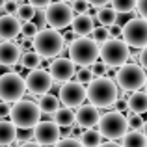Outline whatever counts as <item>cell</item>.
I'll use <instances>...</instances> for the list:
<instances>
[{
    "label": "cell",
    "mask_w": 147,
    "mask_h": 147,
    "mask_svg": "<svg viewBox=\"0 0 147 147\" xmlns=\"http://www.w3.org/2000/svg\"><path fill=\"white\" fill-rule=\"evenodd\" d=\"M86 90H88L90 102L99 106V108L112 106L119 99V90L115 88V84L110 78H104V76H99V78L91 80Z\"/></svg>",
    "instance_id": "1"
},
{
    "label": "cell",
    "mask_w": 147,
    "mask_h": 147,
    "mask_svg": "<svg viewBox=\"0 0 147 147\" xmlns=\"http://www.w3.org/2000/svg\"><path fill=\"white\" fill-rule=\"evenodd\" d=\"M63 36L58 32L56 28H43L37 32L34 37V50L39 54L41 58H54L63 50Z\"/></svg>",
    "instance_id": "2"
},
{
    "label": "cell",
    "mask_w": 147,
    "mask_h": 147,
    "mask_svg": "<svg viewBox=\"0 0 147 147\" xmlns=\"http://www.w3.org/2000/svg\"><path fill=\"white\" fill-rule=\"evenodd\" d=\"M9 117L17 125V129H32L39 123L41 108L32 99H21L11 106Z\"/></svg>",
    "instance_id": "3"
},
{
    "label": "cell",
    "mask_w": 147,
    "mask_h": 147,
    "mask_svg": "<svg viewBox=\"0 0 147 147\" xmlns=\"http://www.w3.org/2000/svg\"><path fill=\"white\" fill-rule=\"evenodd\" d=\"M99 45L86 36H80L69 45V58L80 67H88L99 60Z\"/></svg>",
    "instance_id": "4"
},
{
    "label": "cell",
    "mask_w": 147,
    "mask_h": 147,
    "mask_svg": "<svg viewBox=\"0 0 147 147\" xmlns=\"http://www.w3.org/2000/svg\"><path fill=\"white\" fill-rule=\"evenodd\" d=\"M99 56L108 67H121L130 58V50H129V45L125 43V39L112 37V39H106L100 45Z\"/></svg>",
    "instance_id": "5"
},
{
    "label": "cell",
    "mask_w": 147,
    "mask_h": 147,
    "mask_svg": "<svg viewBox=\"0 0 147 147\" xmlns=\"http://www.w3.org/2000/svg\"><path fill=\"white\" fill-rule=\"evenodd\" d=\"M99 130L104 138L108 140H117V138H123L125 132L129 130V121H127V115L123 112L112 110L108 114L100 115L99 121Z\"/></svg>",
    "instance_id": "6"
},
{
    "label": "cell",
    "mask_w": 147,
    "mask_h": 147,
    "mask_svg": "<svg viewBox=\"0 0 147 147\" xmlns=\"http://www.w3.org/2000/svg\"><path fill=\"white\" fill-rule=\"evenodd\" d=\"M26 93V82L19 73L0 75V99L7 102H17Z\"/></svg>",
    "instance_id": "7"
},
{
    "label": "cell",
    "mask_w": 147,
    "mask_h": 147,
    "mask_svg": "<svg viewBox=\"0 0 147 147\" xmlns=\"http://www.w3.org/2000/svg\"><path fill=\"white\" fill-rule=\"evenodd\" d=\"M73 19H75V11L69 6L65 0H60V2H50L47 6V11H45V21L49 22V26L56 30H63L67 28L69 24H73Z\"/></svg>",
    "instance_id": "8"
},
{
    "label": "cell",
    "mask_w": 147,
    "mask_h": 147,
    "mask_svg": "<svg viewBox=\"0 0 147 147\" xmlns=\"http://www.w3.org/2000/svg\"><path fill=\"white\" fill-rule=\"evenodd\" d=\"M115 78H117V84L127 91H136L140 90L142 86H145V71L144 67L136 63H125L119 67V71L115 73Z\"/></svg>",
    "instance_id": "9"
},
{
    "label": "cell",
    "mask_w": 147,
    "mask_h": 147,
    "mask_svg": "<svg viewBox=\"0 0 147 147\" xmlns=\"http://www.w3.org/2000/svg\"><path fill=\"white\" fill-rule=\"evenodd\" d=\"M123 39L129 47L144 49L147 45V19L132 17L123 26Z\"/></svg>",
    "instance_id": "10"
},
{
    "label": "cell",
    "mask_w": 147,
    "mask_h": 147,
    "mask_svg": "<svg viewBox=\"0 0 147 147\" xmlns=\"http://www.w3.org/2000/svg\"><path fill=\"white\" fill-rule=\"evenodd\" d=\"M26 82V90L30 91V93L34 95H45L50 91V88H52V76H50V73H47L45 69H32V71L26 75L24 78Z\"/></svg>",
    "instance_id": "11"
},
{
    "label": "cell",
    "mask_w": 147,
    "mask_h": 147,
    "mask_svg": "<svg viewBox=\"0 0 147 147\" xmlns=\"http://www.w3.org/2000/svg\"><path fill=\"white\" fill-rule=\"evenodd\" d=\"M88 97V90L84 88V84L80 82H63V86L60 88V100L65 104V106L76 108L84 102V99Z\"/></svg>",
    "instance_id": "12"
},
{
    "label": "cell",
    "mask_w": 147,
    "mask_h": 147,
    "mask_svg": "<svg viewBox=\"0 0 147 147\" xmlns=\"http://www.w3.org/2000/svg\"><path fill=\"white\" fill-rule=\"evenodd\" d=\"M60 125L56 121H39L34 127V138L41 145H56L60 142Z\"/></svg>",
    "instance_id": "13"
},
{
    "label": "cell",
    "mask_w": 147,
    "mask_h": 147,
    "mask_svg": "<svg viewBox=\"0 0 147 147\" xmlns=\"http://www.w3.org/2000/svg\"><path fill=\"white\" fill-rule=\"evenodd\" d=\"M49 73H50L54 82H58V84L69 82L76 73L75 71V61H73L71 58H56V60L50 63Z\"/></svg>",
    "instance_id": "14"
},
{
    "label": "cell",
    "mask_w": 147,
    "mask_h": 147,
    "mask_svg": "<svg viewBox=\"0 0 147 147\" xmlns=\"http://www.w3.org/2000/svg\"><path fill=\"white\" fill-rule=\"evenodd\" d=\"M100 121V114H99V106L95 104H80L78 112H76V123L82 129H93L95 125H99Z\"/></svg>",
    "instance_id": "15"
},
{
    "label": "cell",
    "mask_w": 147,
    "mask_h": 147,
    "mask_svg": "<svg viewBox=\"0 0 147 147\" xmlns=\"http://www.w3.org/2000/svg\"><path fill=\"white\" fill-rule=\"evenodd\" d=\"M21 47L11 43V39H2L0 41V65H15L21 61Z\"/></svg>",
    "instance_id": "16"
},
{
    "label": "cell",
    "mask_w": 147,
    "mask_h": 147,
    "mask_svg": "<svg viewBox=\"0 0 147 147\" xmlns=\"http://www.w3.org/2000/svg\"><path fill=\"white\" fill-rule=\"evenodd\" d=\"M21 21L17 15H2L0 17V39H13L21 34Z\"/></svg>",
    "instance_id": "17"
},
{
    "label": "cell",
    "mask_w": 147,
    "mask_h": 147,
    "mask_svg": "<svg viewBox=\"0 0 147 147\" xmlns=\"http://www.w3.org/2000/svg\"><path fill=\"white\" fill-rule=\"evenodd\" d=\"M93 28H95L93 19L88 13H78L73 19V30H75L78 36H88V34L93 32Z\"/></svg>",
    "instance_id": "18"
},
{
    "label": "cell",
    "mask_w": 147,
    "mask_h": 147,
    "mask_svg": "<svg viewBox=\"0 0 147 147\" xmlns=\"http://www.w3.org/2000/svg\"><path fill=\"white\" fill-rule=\"evenodd\" d=\"M17 125L13 121H0V145L6 147L11 145L15 140H17Z\"/></svg>",
    "instance_id": "19"
},
{
    "label": "cell",
    "mask_w": 147,
    "mask_h": 147,
    "mask_svg": "<svg viewBox=\"0 0 147 147\" xmlns=\"http://www.w3.org/2000/svg\"><path fill=\"white\" fill-rule=\"evenodd\" d=\"M129 110L132 114H145L147 112V91L136 90L132 95L129 97Z\"/></svg>",
    "instance_id": "20"
},
{
    "label": "cell",
    "mask_w": 147,
    "mask_h": 147,
    "mask_svg": "<svg viewBox=\"0 0 147 147\" xmlns=\"http://www.w3.org/2000/svg\"><path fill=\"white\" fill-rule=\"evenodd\" d=\"M123 147H147V136L144 130H127L123 136Z\"/></svg>",
    "instance_id": "21"
},
{
    "label": "cell",
    "mask_w": 147,
    "mask_h": 147,
    "mask_svg": "<svg viewBox=\"0 0 147 147\" xmlns=\"http://www.w3.org/2000/svg\"><path fill=\"white\" fill-rule=\"evenodd\" d=\"M54 121H56L60 127H73V123L76 121V114L73 112L71 106L58 108V110L54 112Z\"/></svg>",
    "instance_id": "22"
},
{
    "label": "cell",
    "mask_w": 147,
    "mask_h": 147,
    "mask_svg": "<svg viewBox=\"0 0 147 147\" xmlns=\"http://www.w3.org/2000/svg\"><path fill=\"white\" fill-rule=\"evenodd\" d=\"M37 104H39V108H41V114H54V112L60 108V97L45 93V95H41V99L37 100Z\"/></svg>",
    "instance_id": "23"
},
{
    "label": "cell",
    "mask_w": 147,
    "mask_h": 147,
    "mask_svg": "<svg viewBox=\"0 0 147 147\" xmlns=\"http://www.w3.org/2000/svg\"><path fill=\"white\" fill-rule=\"evenodd\" d=\"M102 134L100 130H95V129H86L82 134H80V142H82L84 147H99L102 144Z\"/></svg>",
    "instance_id": "24"
},
{
    "label": "cell",
    "mask_w": 147,
    "mask_h": 147,
    "mask_svg": "<svg viewBox=\"0 0 147 147\" xmlns=\"http://www.w3.org/2000/svg\"><path fill=\"white\" fill-rule=\"evenodd\" d=\"M21 65L24 69H37L41 65V56L36 52V50H26V52H22L21 56Z\"/></svg>",
    "instance_id": "25"
},
{
    "label": "cell",
    "mask_w": 147,
    "mask_h": 147,
    "mask_svg": "<svg viewBox=\"0 0 147 147\" xmlns=\"http://www.w3.org/2000/svg\"><path fill=\"white\" fill-rule=\"evenodd\" d=\"M115 17H117V11L114 9V7H99V11H97V19H99V22L100 24H104V26H112V24H115Z\"/></svg>",
    "instance_id": "26"
},
{
    "label": "cell",
    "mask_w": 147,
    "mask_h": 147,
    "mask_svg": "<svg viewBox=\"0 0 147 147\" xmlns=\"http://www.w3.org/2000/svg\"><path fill=\"white\" fill-rule=\"evenodd\" d=\"M17 17H19V21H22V22L34 21V17H36V7H34L30 2L21 4V6H19V9H17Z\"/></svg>",
    "instance_id": "27"
},
{
    "label": "cell",
    "mask_w": 147,
    "mask_h": 147,
    "mask_svg": "<svg viewBox=\"0 0 147 147\" xmlns=\"http://www.w3.org/2000/svg\"><path fill=\"white\" fill-rule=\"evenodd\" d=\"M112 7H114L117 13H123V11H132L136 7L138 0H110Z\"/></svg>",
    "instance_id": "28"
},
{
    "label": "cell",
    "mask_w": 147,
    "mask_h": 147,
    "mask_svg": "<svg viewBox=\"0 0 147 147\" xmlns=\"http://www.w3.org/2000/svg\"><path fill=\"white\" fill-rule=\"evenodd\" d=\"M37 24L34 21H26V22H22V26H21V36L22 37H26V39H32L34 41V37L37 36Z\"/></svg>",
    "instance_id": "29"
},
{
    "label": "cell",
    "mask_w": 147,
    "mask_h": 147,
    "mask_svg": "<svg viewBox=\"0 0 147 147\" xmlns=\"http://www.w3.org/2000/svg\"><path fill=\"white\" fill-rule=\"evenodd\" d=\"M91 39H93L95 43H104L106 39H110V32H108V26L100 24L99 28H93V32H91Z\"/></svg>",
    "instance_id": "30"
},
{
    "label": "cell",
    "mask_w": 147,
    "mask_h": 147,
    "mask_svg": "<svg viewBox=\"0 0 147 147\" xmlns=\"http://www.w3.org/2000/svg\"><path fill=\"white\" fill-rule=\"evenodd\" d=\"M127 121H129V129L130 130H142L144 129V117L142 114H129L127 115Z\"/></svg>",
    "instance_id": "31"
},
{
    "label": "cell",
    "mask_w": 147,
    "mask_h": 147,
    "mask_svg": "<svg viewBox=\"0 0 147 147\" xmlns=\"http://www.w3.org/2000/svg\"><path fill=\"white\" fill-rule=\"evenodd\" d=\"M75 75H76V82H80V84H90L91 80H93V76H95L93 73H91V69H88V67L78 69Z\"/></svg>",
    "instance_id": "32"
},
{
    "label": "cell",
    "mask_w": 147,
    "mask_h": 147,
    "mask_svg": "<svg viewBox=\"0 0 147 147\" xmlns=\"http://www.w3.org/2000/svg\"><path fill=\"white\" fill-rule=\"evenodd\" d=\"M91 73L97 75V76H102V75H106V73H108V65L104 63L102 60H95L93 63H91Z\"/></svg>",
    "instance_id": "33"
},
{
    "label": "cell",
    "mask_w": 147,
    "mask_h": 147,
    "mask_svg": "<svg viewBox=\"0 0 147 147\" xmlns=\"http://www.w3.org/2000/svg\"><path fill=\"white\" fill-rule=\"evenodd\" d=\"M54 147H84L82 142L76 140V138H61Z\"/></svg>",
    "instance_id": "34"
},
{
    "label": "cell",
    "mask_w": 147,
    "mask_h": 147,
    "mask_svg": "<svg viewBox=\"0 0 147 147\" xmlns=\"http://www.w3.org/2000/svg\"><path fill=\"white\" fill-rule=\"evenodd\" d=\"M88 7H90V2H88V0H73V11H75L76 15L86 13Z\"/></svg>",
    "instance_id": "35"
},
{
    "label": "cell",
    "mask_w": 147,
    "mask_h": 147,
    "mask_svg": "<svg viewBox=\"0 0 147 147\" xmlns=\"http://www.w3.org/2000/svg\"><path fill=\"white\" fill-rule=\"evenodd\" d=\"M19 6L21 4L17 2V0H6V4H4V13H7V15H17V9H19Z\"/></svg>",
    "instance_id": "36"
},
{
    "label": "cell",
    "mask_w": 147,
    "mask_h": 147,
    "mask_svg": "<svg viewBox=\"0 0 147 147\" xmlns=\"http://www.w3.org/2000/svg\"><path fill=\"white\" fill-rule=\"evenodd\" d=\"M34 136L32 129H19L17 130V142H30Z\"/></svg>",
    "instance_id": "37"
},
{
    "label": "cell",
    "mask_w": 147,
    "mask_h": 147,
    "mask_svg": "<svg viewBox=\"0 0 147 147\" xmlns=\"http://www.w3.org/2000/svg\"><path fill=\"white\" fill-rule=\"evenodd\" d=\"M130 19H132V13H130V11H123V13H117V17H115V24L117 26H125L127 22L130 21Z\"/></svg>",
    "instance_id": "38"
},
{
    "label": "cell",
    "mask_w": 147,
    "mask_h": 147,
    "mask_svg": "<svg viewBox=\"0 0 147 147\" xmlns=\"http://www.w3.org/2000/svg\"><path fill=\"white\" fill-rule=\"evenodd\" d=\"M11 114V106L7 100H2L0 99V117H9Z\"/></svg>",
    "instance_id": "39"
},
{
    "label": "cell",
    "mask_w": 147,
    "mask_h": 147,
    "mask_svg": "<svg viewBox=\"0 0 147 147\" xmlns=\"http://www.w3.org/2000/svg\"><path fill=\"white\" fill-rule=\"evenodd\" d=\"M136 9H138V13H140L144 19H147V0H138L136 2Z\"/></svg>",
    "instance_id": "40"
},
{
    "label": "cell",
    "mask_w": 147,
    "mask_h": 147,
    "mask_svg": "<svg viewBox=\"0 0 147 147\" xmlns=\"http://www.w3.org/2000/svg\"><path fill=\"white\" fill-rule=\"evenodd\" d=\"M108 32H110V37H121L123 36V28L117 24H112L108 26Z\"/></svg>",
    "instance_id": "41"
},
{
    "label": "cell",
    "mask_w": 147,
    "mask_h": 147,
    "mask_svg": "<svg viewBox=\"0 0 147 147\" xmlns=\"http://www.w3.org/2000/svg\"><path fill=\"white\" fill-rule=\"evenodd\" d=\"M61 36H63V41H65V43H69V45H71L73 41L76 39V36H78V34H76L75 30L71 28V30H67V32H65V34H61Z\"/></svg>",
    "instance_id": "42"
},
{
    "label": "cell",
    "mask_w": 147,
    "mask_h": 147,
    "mask_svg": "<svg viewBox=\"0 0 147 147\" xmlns=\"http://www.w3.org/2000/svg\"><path fill=\"white\" fill-rule=\"evenodd\" d=\"M115 110L117 112H123V114H125L127 110H129V102H127V100H115Z\"/></svg>",
    "instance_id": "43"
},
{
    "label": "cell",
    "mask_w": 147,
    "mask_h": 147,
    "mask_svg": "<svg viewBox=\"0 0 147 147\" xmlns=\"http://www.w3.org/2000/svg\"><path fill=\"white\" fill-rule=\"evenodd\" d=\"M30 4H32L34 7H47L50 4V0H28Z\"/></svg>",
    "instance_id": "44"
},
{
    "label": "cell",
    "mask_w": 147,
    "mask_h": 147,
    "mask_svg": "<svg viewBox=\"0 0 147 147\" xmlns=\"http://www.w3.org/2000/svg\"><path fill=\"white\" fill-rule=\"evenodd\" d=\"M140 61H142V67L147 69V45L142 49V52H140Z\"/></svg>",
    "instance_id": "45"
},
{
    "label": "cell",
    "mask_w": 147,
    "mask_h": 147,
    "mask_svg": "<svg viewBox=\"0 0 147 147\" xmlns=\"http://www.w3.org/2000/svg\"><path fill=\"white\" fill-rule=\"evenodd\" d=\"M90 2V6H95V7H104L110 0H88Z\"/></svg>",
    "instance_id": "46"
},
{
    "label": "cell",
    "mask_w": 147,
    "mask_h": 147,
    "mask_svg": "<svg viewBox=\"0 0 147 147\" xmlns=\"http://www.w3.org/2000/svg\"><path fill=\"white\" fill-rule=\"evenodd\" d=\"M13 73V65H0V75H7Z\"/></svg>",
    "instance_id": "47"
},
{
    "label": "cell",
    "mask_w": 147,
    "mask_h": 147,
    "mask_svg": "<svg viewBox=\"0 0 147 147\" xmlns=\"http://www.w3.org/2000/svg\"><path fill=\"white\" fill-rule=\"evenodd\" d=\"M99 147H123V145H119V144H115L114 140L112 142H104V144H100Z\"/></svg>",
    "instance_id": "48"
},
{
    "label": "cell",
    "mask_w": 147,
    "mask_h": 147,
    "mask_svg": "<svg viewBox=\"0 0 147 147\" xmlns=\"http://www.w3.org/2000/svg\"><path fill=\"white\" fill-rule=\"evenodd\" d=\"M21 147H43L41 144H37V142H24Z\"/></svg>",
    "instance_id": "49"
},
{
    "label": "cell",
    "mask_w": 147,
    "mask_h": 147,
    "mask_svg": "<svg viewBox=\"0 0 147 147\" xmlns=\"http://www.w3.org/2000/svg\"><path fill=\"white\" fill-rule=\"evenodd\" d=\"M142 130H144V134H145V136H147V121L144 123V129H142Z\"/></svg>",
    "instance_id": "50"
},
{
    "label": "cell",
    "mask_w": 147,
    "mask_h": 147,
    "mask_svg": "<svg viewBox=\"0 0 147 147\" xmlns=\"http://www.w3.org/2000/svg\"><path fill=\"white\" fill-rule=\"evenodd\" d=\"M4 4H6V0H0V9L4 7Z\"/></svg>",
    "instance_id": "51"
},
{
    "label": "cell",
    "mask_w": 147,
    "mask_h": 147,
    "mask_svg": "<svg viewBox=\"0 0 147 147\" xmlns=\"http://www.w3.org/2000/svg\"><path fill=\"white\" fill-rule=\"evenodd\" d=\"M17 2H19V4H24V2H26V0H17Z\"/></svg>",
    "instance_id": "52"
},
{
    "label": "cell",
    "mask_w": 147,
    "mask_h": 147,
    "mask_svg": "<svg viewBox=\"0 0 147 147\" xmlns=\"http://www.w3.org/2000/svg\"><path fill=\"white\" fill-rule=\"evenodd\" d=\"M145 91H147V80H145Z\"/></svg>",
    "instance_id": "53"
},
{
    "label": "cell",
    "mask_w": 147,
    "mask_h": 147,
    "mask_svg": "<svg viewBox=\"0 0 147 147\" xmlns=\"http://www.w3.org/2000/svg\"><path fill=\"white\" fill-rule=\"evenodd\" d=\"M0 147H2V145H0Z\"/></svg>",
    "instance_id": "54"
}]
</instances>
